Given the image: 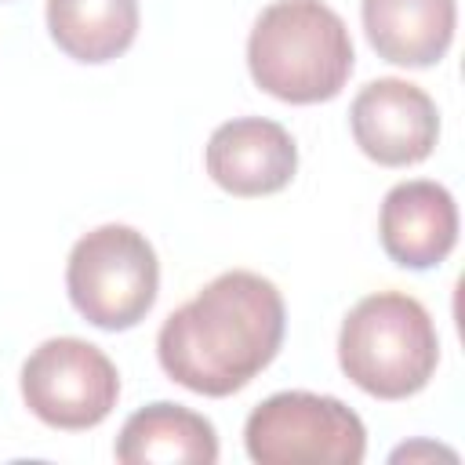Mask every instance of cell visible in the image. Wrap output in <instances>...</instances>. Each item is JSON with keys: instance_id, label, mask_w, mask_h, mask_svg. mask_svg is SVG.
<instances>
[{"instance_id": "8992f818", "label": "cell", "mask_w": 465, "mask_h": 465, "mask_svg": "<svg viewBox=\"0 0 465 465\" xmlns=\"http://www.w3.org/2000/svg\"><path fill=\"white\" fill-rule=\"evenodd\" d=\"M22 400L51 429H94L120 400V374L98 345L47 338L22 363Z\"/></svg>"}, {"instance_id": "9c48e42d", "label": "cell", "mask_w": 465, "mask_h": 465, "mask_svg": "<svg viewBox=\"0 0 465 465\" xmlns=\"http://www.w3.org/2000/svg\"><path fill=\"white\" fill-rule=\"evenodd\" d=\"M381 251L403 269H432L458 243V203L447 185L414 178L385 193L378 214Z\"/></svg>"}, {"instance_id": "52a82bcc", "label": "cell", "mask_w": 465, "mask_h": 465, "mask_svg": "<svg viewBox=\"0 0 465 465\" xmlns=\"http://www.w3.org/2000/svg\"><path fill=\"white\" fill-rule=\"evenodd\" d=\"M349 127L363 156L381 167L421 163L440 138L436 102L411 80L381 76L360 87L349 105Z\"/></svg>"}, {"instance_id": "30bf717a", "label": "cell", "mask_w": 465, "mask_h": 465, "mask_svg": "<svg viewBox=\"0 0 465 465\" xmlns=\"http://www.w3.org/2000/svg\"><path fill=\"white\" fill-rule=\"evenodd\" d=\"M360 15L378 58L407 69L436 65L458 25L454 0H363Z\"/></svg>"}, {"instance_id": "7c38bea8", "label": "cell", "mask_w": 465, "mask_h": 465, "mask_svg": "<svg viewBox=\"0 0 465 465\" xmlns=\"http://www.w3.org/2000/svg\"><path fill=\"white\" fill-rule=\"evenodd\" d=\"M138 0H47L51 40L84 65L120 58L138 36Z\"/></svg>"}, {"instance_id": "6da1fadb", "label": "cell", "mask_w": 465, "mask_h": 465, "mask_svg": "<svg viewBox=\"0 0 465 465\" xmlns=\"http://www.w3.org/2000/svg\"><path fill=\"white\" fill-rule=\"evenodd\" d=\"M283 327L287 309L276 283L251 269H229L163 320L156 356L171 381L222 400L276 360Z\"/></svg>"}, {"instance_id": "5b68a950", "label": "cell", "mask_w": 465, "mask_h": 465, "mask_svg": "<svg viewBox=\"0 0 465 465\" xmlns=\"http://www.w3.org/2000/svg\"><path fill=\"white\" fill-rule=\"evenodd\" d=\"M243 447L258 465H360L367 429L338 396L287 389L251 411Z\"/></svg>"}, {"instance_id": "8fae6325", "label": "cell", "mask_w": 465, "mask_h": 465, "mask_svg": "<svg viewBox=\"0 0 465 465\" xmlns=\"http://www.w3.org/2000/svg\"><path fill=\"white\" fill-rule=\"evenodd\" d=\"M116 461L124 465H214V425L182 403H149L134 411L116 436Z\"/></svg>"}, {"instance_id": "ba28073f", "label": "cell", "mask_w": 465, "mask_h": 465, "mask_svg": "<svg viewBox=\"0 0 465 465\" xmlns=\"http://www.w3.org/2000/svg\"><path fill=\"white\" fill-rule=\"evenodd\" d=\"M207 174L232 196H272L291 185L298 171V145L287 127L265 116H240L207 138Z\"/></svg>"}, {"instance_id": "4fadbf2b", "label": "cell", "mask_w": 465, "mask_h": 465, "mask_svg": "<svg viewBox=\"0 0 465 465\" xmlns=\"http://www.w3.org/2000/svg\"><path fill=\"white\" fill-rule=\"evenodd\" d=\"M421 458H447V461H458L454 450L440 447V443H425V440H414V443H403L389 454V461H421Z\"/></svg>"}, {"instance_id": "3957f363", "label": "cell", "mask_w": 465, "mask_h": 465, "mask_svg": "<svg viewBox=\"0 0 465 465\" xmlns=\"http://www.w3.org/2000/svg\"><path fill=\"white\" fill-rule=\"evenodd\" d=\"M338 363L345 378L367 396L407 400L436 374V323L429 309L403 291L367 294L341 320Z\"/></svg>"}, {"instance_id": "7a4b0ae2", "label": "cell", "mask_w": 465, "mask_h": 465, "mask_svg": "<svg viewBox=\"0 0 465 465\" xmlns=\"http://www.w3.org/2000/svg\"><path fill=\"white\" fill-rule=\"evenodd\" d=\"M352 36L323 0H276L247 36L251 80L291 105L331 102L352 73Z\"/></svg>"}, {"instance_id": "277c9868", "label": "cell", "mask_w": 465, "mask_h": 465, "mask_svg": "<svg viewBox=\"0 0 465 465\" xmlns=\"http://www.w3.org/2000/svg\"><path fill=\"white\" fill-rule=\"evenodd\" d=\"M73 309L102 331H131L149 316L160 291L153 243L131 225H98L84 232L65 265Z\"/></svg>"}]
</instances>
